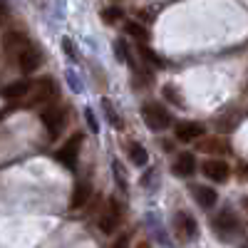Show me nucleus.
<instances>
[{"label": "nucleus", "mask_w": 248, "mask_h": 248, "mask_svg": "<svg viewBox=\"0 0 248 248\" xmlns=\"http://www.w3.org/2000/svg\"><path fill=\"white\" fill-rule=\"evenodd\" d=\"M30 90H32V82H28V79H15V82H10V85L3 87V97L20 102L23 97H30Z\"/></svg>", "instance_id": "obj_12"}, {"label": "nucleus", "mask_w": 248, "mask_h": 248, "mask_svg": "<svg viewBox=\"0 0 248 248\" xmlns=\"http://www.w3.org/2000/svg\"><path fill=\"white\" fill-rule=\"evenodd\" d=\"M90 196H92V184L90 181H77L75 184V191H72V199H70V209L72 211L82 209V206L90 201Z\"/></svg>", "instance_id": "obj_11"}, {"label": "nucleus", "mask_w": 248, "mask_h": 248, "mask_svg": "<svg viewBox=\"0 0 248 248\" xmlns=\"http://www.w3.org/2000/svg\"><path fill=\"white\" fill-rule=\"evenodd\" d=\"M214 226L223 233H233V231H238V218L233 216V211H221L214 218Z\"/></svg>", "instance_id": "obj_15"}, {"label": "nucleus", "mask_w": 248, "mask_h": 248, "mask_svg": "<svg viewBox=\"0 0 248 248\" xmlns=\"http://www.w3.org/2000/svg\"><path fill=\"white\" fill-rule=\"evenodd\" d=\"M127 32H129L132 37L141 40V43H144V40H149V32H147V28H144V25H139V23H134V20H129V23H127Z\"/></svg>", "instance_id": "obj_18"}, {"label": "nucleus", "mask_w": 248, "mask_h": 248, "mask_svg": "<svg viewBox=\"0 0 248 248\" xmlns=\"http://www.w3.org/2000/svg\"><path fill=\"white\" fill-rule=\"evenodd\" d=\"M174 229H176L179 241H189V238L196 236V221L186 214V211H179V214L174 216Z\"/></svg>", "instance_id": "obj_8"}, {"label": "nucleus", "mask_w": 248, "mask_h": 248, "mask_svg": "<svg viewBox=\"0 0 248 248\" xmlns=\"http://www.w3.org/2000/svg\"><path fill=\"white\" fill-rule=\"evenodd\" d=\"M79 147H82V134H72L62 147L55 152V159L60 164H65L67 169H75V164H77V154H79Z\"/></svg>", "instance_id": "obj_4"}, {"label": "nucleus", "mask_w": 248, "mask_h": 248, "mask_svg": "<svg viewBox=\"0 0 248 248\" xmlns=\"http://www.w3.org/2000/svg\"><path fill=\"white\" fill-rule=\"evenodd\" d=\"M3 45H5V52H8V55H15V57H17L20 50H25V47L30 45V40H28L25 35L15 32V30H8L5 37H3Z\"/></svg>", "instance_id": "obj_13"}, {"label": "nucleus", "mask_w": 248, "mask_h": 248, "mask_svg": "<svg viewBox=\"0 0 248 248\" xmlns=\"http://www.w3.org/2000/svg\"><path fill=\"white\" fill-rule=\"evenodd\" d=\"M191 196L203 206V209H214L216 201H218V194L211 189V186H191Z\"/></svg>", "instance_id": "obj_14"}, {"label": "nucleus", "mask_w": 248, "mask_h": 248, "mask_svg": "<svg viewBox=\"0 0 248 248\" xmlns=\"http://www.w3.org/2000/svg\"><path fill=\"white\" fill-rule=\"evenodd\" d=\"M164 97H167V99H171L174 105L184 107V97H181V92H176V90H174L171 85H167V87H164Z\"/></svg>", "instance_id": "obj_21"}, {"label": "nucleus", "mask_w": 248, "mask_h": 248, "mask_svg": "<svg viewBox=\"0 0 248 248\" xmlns=\"http://www.w3.org/2000/svg\"><path fill=\"white\" fill-rule=\"evenodd\" d=\"M40 117H43L47 137L55 141L60 137V132L65 129V109H60V105H45L43 112H40Z\"/></svg>", "instance_id": "obj_2"}, {"label": "nucleus", "mask_w": 248, "mask_h": 248, "mask_svg": "<svg viewBox=\"0 0 248 248\" xmlns=\"http://www.w3.org/2000/svg\"><path fill=\"white\" fill-rule=\"evenodd\" d=\"M201 171L206 174V179L218 181V184H223L226 179L231 176V167H229L223 159H206V161L201 164Z\"/></svg>", "instance_id": "obj_7"}, {"label": "nucleus", "mask_w": 248, "mask_h": 248, "mask_svg": "<svg viewBox=\"0 0 248 248\" xmlns=\"http://www.w3.org/2000/svg\"><path fill=\"white\" fill-rule=\"evenodd\" d=\"M129 159H132V164H137V167H144V164L149 161V154H147V149H144L141 144L132 141L129 144Z\"/></svg>", "instance_id": "obj_17"}, {"label": "nucleus", "mask_w": 248, "mask_h": 248, "mask_svg": "<svg viewBox=\"0 0 248 248\" xmlns=\"http://www.w3.org/2000/svg\"><path fill=\"white\" fill-rule=\"evenodd\" d=\"M141 114H144V122L149 124V129H154V132H161V129H167L171 124L169 109L164 105H159V102H147L144 109H141Z\"/></svg>", "instance_id": "obj_1"}, {"label": "nucleus", "mask_w": 248, "mask_h": 248, "mask_svg": "<svg viewBox=\"0 0 248 248\" xmlns=\"http://www.w3.org/2000/svg\"><path fill=\"white\" fill-rule=\"evenodd\" d=\"M15 62H17L20 72L30 75V72H35V70L40 67V62H43V55H40V50H37L35 45H28L25 50H20V52H17Z\"/></svg>", "instance_id": "obj_6"}, {"label": "nucleus", "mask_w": 248, "mask_h": 248, "mask_svg": "<svg viewBox=\"0 0 248 248\" xmlns=\"http://www.w3.org/2000/svg\"><path fill=\"white\" fill-rule=\"evenodd\" d=\"M243 209H246V211H248V196H246V199H243Z\"/></svg>", "instance_id": "obj_24"}, {"label": "nucleus", "mask_w": 248, "mask_h": 248, "mask_svg": "<svg viewBox=\"0 0 248 248\" xmlns=\"http://www.w3.org/2000/svg\"><path fill=\"white\" fill-rule=\"evenodd\" d=\"M137 248H149V243H147V241H141V243H139Z\"/></svg>", "instance_id": "obj_23"}, {"label": "nucleus", "mask_w": 248, "mask_h": 248, "mask_svg": "<svg viewBox=\"0 0 248 248\" xmlns=\"http://www.w3.org/2000/svg\"><path fill=\"white\" fill-rule=\"evenodd\" d=\"M55 79L52 77H40L37 82H32V90H30V102L32 105H50L55 99Z\"/></svg>", "instance_id": "obj_3"}, {"label": "nucleus", "mask_w": 248, "mask_h": 248, "mask_svg": "<svg viewBox=\"0 0 248 248\" xmlns=\"http://www.w3.org/2000/svg\"><path fill=\"white\" fill-rule=\"evenodd\" d=\"M119 221H122V206H119L117 199H109L105 214L99 216V229H102V233H114L117 226H119Z\"/></svg>", "instance_id": "obj_5"}, {"label": "nucleus", "mask_w": 248, "mask_h": 248, "mask_svg": "<svg viewBox=\"0 0 248 248\" xmlns=\"http://www.w3.org/2000/svg\"><path fill=\"white\" fill-rule=\"evenodd\" d=\"M102 17H105L107 23H119V20H122L119 5H117V8H105V10H102Z\"/></svg>", "instance_id": "obj_20"}, {"label": "nucleus", "mask_w": 248, "mask_h": 248, "mask_svg": "<svg viewBox=\"0 0 248 248\" xmlns=\"http://www.w3.org/2000/svg\"><path fill=\"white\" fill-rule=\"evenodd\" d=\"M112 248H129V233H122V236L112 243Z\"/></svg>", "instance_id": "obj_22"}, {"label": "nucleus", "mask_w": 248, "mask_h": 248, "mask_svg": "<svg viewBox=\"0 0 248 248\" xmlns=\"http://www.w3.org/2000/svg\"><path fill=\"white\" fill-rule=\"evenodd\" d=\"M171 171H174L176 176H191V174L196 171V156H194L191 152H181V154L176 156V161H174Z\"/></svg>", "instance_id": "obj_10"}, {"label": "nucleus", "mask_w": 248, "mask_h": 248, "mask_svg": "<svg viewBox=\"0 0 248 248\" xmlns=\"http://www.w3.org/2000/svg\"><path fill=\"white\" fill-rule=\"evenodd\" d=\"M174 137L179 141H196L199 137H203V124H199V122H179L174 127Z\"/></svg>", "instance_id": "obj_9"}, {"label": "nucleus", "mask_w": 248, "mask_h": 248, "mask_svg": "<svg viewBox=\"0 0 248 248\" xmlns=\"http://www.w3.org/2000/svg\"><path fill=\"white\" fill-rule=\"evenodd\" d=\"M199 149L206 152V154H229V141L218 139V137H209L199 144Z\"/></svg>", "instance_id": "obj_16"}, {"label": "nucleus", "mask_w": 248, "mask_h": 248, "mask_svg": "<svg viewBox=\"0 0 248 248\" xmlns=\"http://www.w3.org/2000/svg\"><path fill=\"white\" fill-rule=\"evenodd\" d=\"M102 107H105V112H107V117H109V122H112V127L122 129V119L114 114V109H112V102H109V99H105V102H102Z\"/></svg>", "instance_id": "obj_19"}]
</instances>
